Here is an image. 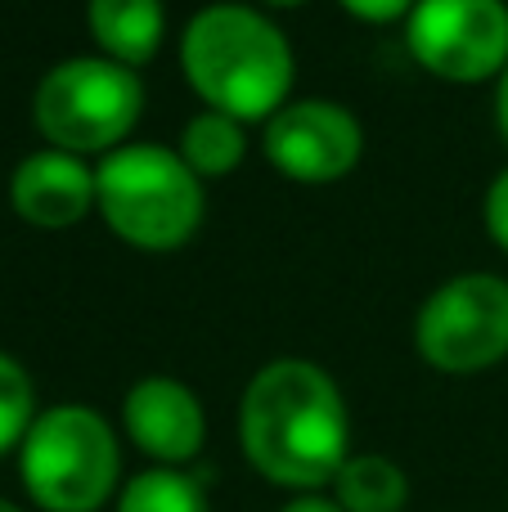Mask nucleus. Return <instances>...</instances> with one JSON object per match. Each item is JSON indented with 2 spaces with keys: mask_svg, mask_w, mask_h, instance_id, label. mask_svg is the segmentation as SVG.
<instances>
[{
  "mask_svg": "<svg viewBox=\"0 0 508 512\" xmlns=\"http://www.w3.org/2000/svg\"><path fill=\"white\" fill-rule=\"evenodd\" d=\"M95 207L108 230L140 252L185 248L203 225V185L162 144H126L95 167Z\"/></svg>",
  "mask_w": 508,
  "mask_h": 512,
  "instance_id": "3",
  "label": "nucleus"
},
{
  "mask_svg": "<svg viewBox=\"0 0 508 512\" xmlns=\"http://www.w3.org/2000/svg\"><path fill=\"white\" fill-rule=\"evenodd\" d=\"M180 63L198 99L234 122L275 117L293 90V45L248 5L198 9L180 41Z\"/></svg>",
  "mask_w": 508,
  "mask_h": 512,
  "instance_id": "2",
  "label": "nucleus"
},
{
  "mask_svg": "<svg viewBox=\"0 0 508 512\" xmlns=\"http://www.w3.org/2000/svg\"><path fill=\"white\" fill-rule=\"evenodd\" d=\"M410 499V481L383 454H351L333 477V504L342 512H401Z\"/></svg>",
  "mask_w": 508,
  "mask_h": 512,
  "instance_id": "12",
  "label": "nucleus"
},
{
  "mask_svg": "<svg viewBox=\"0 0 508 512\" xmlns=\"http://www.w3.org/2000/svg\"><path fill=\"white\" fill-rule=\"evenodd\" d=\"M122 423L131 441L162 468H185L198 459L207 436V418L198 396L176 378H140L122 405Z\"/></svg>",
  "mask_w": 508,
  "mask_h": 512,
  "instance_id": "9",
  "label": "nucleus"
},
{
  "mask_svg": "<svg viewBox=\"0 0 508 512\" xmlns=\"http://www.w3.org/2000/svg\"><path fill=\"white\" fill-rule=\"evenodd\" d=\"M486 230H491V239L508 252V171L491 185V194H486Z\"/></svg>",
  "mask_w": 508,
  "mask_h": 512,
  "instance_id": "16",
  "label": "nucleus"
},
{
  "mask_svg": "<svg viewBox=\"0 0 508 512\" xmlns=\"http://www.w3.org/2000/svg\"><path fill=\"white\" fill-rule=\"evenodd\" d=\"M117 512H212L207 490L185 468H149L131 477L117 499Z\"/></svg>",
  "mask_w": 508,
  "mask_h": 512,
  "instance_id": "14",
  "label": "nucleus"
},
{
  "mask_svg": "<svg viewBox=\"0 0 508 512\" xmlns=\"http://www.w3.org/2000/svg\"><path fill=\"white\" fill-rule=\"evenodd\" d=\"M495 117H500V131L508 135V68L500 72V95H495Z\"/></svg>",
  "mask_w": 508,
  "mask_h": 512,
  "instance_id": "19",
  "label": "nucleus"
},
{
  "mask_svg": "<svg viewBox=\"0 0 508 512\" xmlns=\"http://www.w3.org/2000/svg\"><path fill=\"white\" fill-rule=\"evenodd\" d=\"M279 512H342V508L324 495H302V499H293V504H284Z\"/></svg>",
  "mask_w": 508,
  "mask_h": 512,
  "instance_id": "18",
  "label": "nucleus"
},
{
  "mask_svg": "<svg viewBox=\"0 0 508 512\" xmlns=\"http://www.w3.org/2000/svg\"><path fill=\"white\" fill-rule=\"evenodd\" d=\"M266 5H279V9H293V5H306V0H266Z\"/></svg>",
  "mask_w": 508,
  "mask_h": 512,
  "instance_id": "20",
  "label": "nucleus"
},
{
  "mask_svg": "<svg viewBox=\"0 0 508 512\" xmlns=\"http://www.w3.org/2000/svg\"><path fill=\"white\" fill-rule=\"evenodd\" d=\"M9 198L23 221L41 230H68L95 207V171L63 149H45L18 162L9 180Z\"/></svg>",
  "mask_w": 508,
  "mask_h": 512,
  "instance_id": "10",
  "label": "nucleus"
},
{
  "mask_svg": "<svg viewBox=\"0 0 508 512\" xmlns=\"http://www.w3.org/2000/svg\"><path fill=\"white\" fill-rule=\"evenodd\" d=\"M414 63L446 81H486L508 68L504 0H419L405 23Z\"/></svg>",
  "mask_w": 508,
  "mask_h": 512,
  "instance_id": "7",
  "label": "nucleus"
},
{
  "mask_svg": "<svg viewBox=\"0 0 508 512\" xmlns=\"http://www.w3.org/2000/svg\"><path fill=\"white\" fill-rule=\"evenodd\" d=\"M243 153H248L243 126L225 113H212V108L198 113L194 122L185 126V135H180V158H185V167L194 171L198 180L230 176V171L243 162Z\"/></svg>",
  "mask_w": 508,
  "mask_h": 512,
  "instance_id": "13",
  "label": "nucleus"
},
{
  "mask_svg": "<svg viewBox=\"0 0 508 512\" xmlns=\"http://www.w3.org/2000/svg\"><path fill=\"white\" fill-rule=\"evenodd\" d=\"M0 512H23L18 504H9V499H0Z\"/></svg>",
  "mask_w": 508,
  "mask_h": 512,
  "instance_id": "21",
  "label": "nucleus"
},
{
  "mask_svg": "<svg viewBox=\"0 0 508 512\" xmlns=\"http://www.w3.org/2000/svg\"><path fill=\"white\" fill-rule=\"evenodd\" d=\"M342 5H347L356 18H365V23H392V18L410 14L419 0H342Z\"/></svg>",
  "mask_w": 508,
  "mask_h": 512,
  "instance_id": "17",
  "label": "nucleus"
},
{
  "mask_svg": "<svg viewBox=\"0 0 508 512\" xmlns=\"http://www.w3.org/2000/svg\"><path fill=\"white\" fill-rule=\"evenodd\" d=\"M117 436L95 409L54 405L18 445L27 495L45 512H99L117 486Z\"/></svg>",
  "mask_w": 508,
  "mask_h": 512,
  "instance_id": "4",
  "label": "nucleus"
},
{
  "mask_svg": "<svg viewBox=\"0 0 508 512\" xmlns=\"http://www.w3.org/2000/svg\"><path fill=\"white\" fill-rule=\"evenodd\" d=\"M414 346L441 373H477L508 355V283L500 274H459L419 310Z\"/></svg>",
  "mask_w": 508,
  "mask_h": 512,
  "instance_id": "6",
  "label": "nucleus"
},
{
  "mask_svg": "<svg viewBox=\"0 0 508 512\" xmlns=\"http://www.w3.org/2000/svg\"><path fill=\"white\" fill-rule=\"evenodd\" d=\"M261 149H266L270 167L284 171L288 180L329 185V180H342L360 162L365 131H360V122L342 104L297 99V104H284L266 122Z\"/></svg>",
  "mask_w": 508,
  "mask_h": 512,
  "instance_id": "8",
  "label": "nucleus"
},
{
  "mask_svg": "<svg viewBox=\"0 0 508 512\" xmlns=\"http://www.w3.org/2000/svg\"><path fill=\"white\" fill-rule=\"evenodd\" d=\"M36 423V391L18 360L0 355V454L23 445V436Z\"/></svg>",
  "mask_w": 508,
  "mask_h": 512,
  "instance_id": "15",
  "label": "nucleus"
},
{
  "mask_svg": "<svg viewBox=\"0 0 508 512\" xmlns=\"http://www.w3.org/2000/svg\"><path fill=\"white\" fill-rule=\"evenodd\" d=\"M162 0H90V36L122 68H140L162 45Z\"/></svg>",
  "mask_w": 508,
  "mask_h": 512,
  "instance_id": "11",
  "label": "nucleus"
},
{
  "mask_svg": "<svg viewBox=\"0 0 508 512\" xmlns=\"http://www.w3.org/2000/svg\"><path fill=\"white\" fill-rule=\"evenodd\" d=\"M239 441L266 481L288 490H320L351 459V427L338 382L311 360L266 364L243 391Z\"/></svg>",
  "mask_w": 508,
  "mask_h": 512,
  "instance_id": "1",
  "label": "nucleus"
},
{
  "mask_svg": "<svg viewBox=\"0 0 508 512\" xmlns=\"http://www.w3.org/2000/svg\"><path fill=\"white\" fill-rule=\"evenodd\" d=\"M144 113V86L135 68L113 59H63L41 77L32 117L63 153L113 149Z\"/></svg>",
  "mask_w": 508,
  "mask_h": 512,
  "instance_id": "5",
  "label": "nucleus"
}]
</instances>
